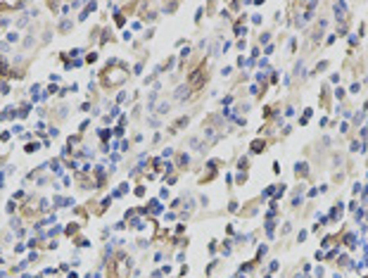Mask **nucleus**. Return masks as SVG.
Returning a JSON list of instances; mask_svg holds the SVG:
<instances>
[{"mask_svg": "<svg viewBox=\"0 0 368 278\" xmlns=\"http://www.w3.org/2000/svg\"><path fill=\"white\" fill-rule=\"evenodd\" d=\"M67 233L71 235V233H76V224H69V228H67Z\"/></svg>", "mask_w": 368, "mask_h": 278, "instance_id": "nucleus-5", "label": "nucleus"}, {"mask_svg": "<svg viewBox=\"0 0 368 278\" xmlns=\"http://www.w3.org/2000/svg\"><path fill=\"white\" fill-rule=\"evenodd\" d=\"M36 150H38V145H36V143H34V145H26V152H36Z\"/></svg>", "mask_w": 368, "mask_h": 278, "instance_id": "nucleus-4", "label": "nucleus"}, {"mask_svg": "<svg viewBox=\"0 0 368 278\" xmlns=\"http://www.w3.org/2000/svg\"><path fill=\"white\" fill-rule=\"evenodd\" d=\"M204 81H207V69H204V67L195 69L193 74H190V79H188V83H190V88H193V90H200L202 86H204Z\"/></svg>", "mask_w": 368, "mask_h": 278, "instance_id": "nucleus-1", "label": "nucleus"}, {"mask_svg": "<svg viewBox=\"0 0 368 278\" xmlns=\"http://www.w3.org/2000/svg\"><path fill=\"white\" fill-rule=\"evenodd\" d=\"M264 148H266V143H264V140H254V143H252V152H264Z\"/></svg>", "mask_w": 368, "mask_h": 278, "instance_id": "nucleus-2", "label": "nucleus"}, {"mask_svg": "<svg viewBox=\"0 0 368 278\" xmlns=\"http://www.w3.org/2000/svg\"><path fill=\"white\" fill-rule=\"evenodd\" d=\"M294 174H297V178L307 176V164H297V171H294Z\"/></svg>", "mask_w": 368, "mask_h": 278, "instance_id": "nucleus-3", "label": "nucleus"}]
</instances>
